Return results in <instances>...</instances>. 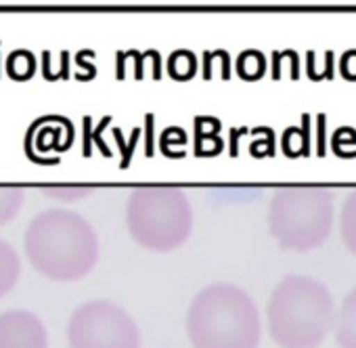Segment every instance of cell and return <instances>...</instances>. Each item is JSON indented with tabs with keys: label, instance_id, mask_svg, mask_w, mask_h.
<instances>
[{
	"label": "cell",
	"instance_id": "cell-9",
	"mask_svg": "<svg viewBox=\"0 0 356 348\" xmlns=\"http://www.w3.org/2000/svg\"><path fill=\"white\" fill-rule=\"evenodd\" d=\"M19 275H22V260L17 250L9 242L0 239V298L7 296L15 287Z\"/></svg>",
	"mask_w": 356,
	"mask_h": 348
},
{
	"label": "cell",
	"instance_id": "cell-12",
	"mask_svg": "<svg viewBox=\"0 0 356 348\" xmlns=\"http://www.w3.org/2000/svg\"><path fill=\"white\" fill-rule=\"evenodd\" d=\"M237 72L243 80H258L266 72V59L260 51H243L237 59Z\"/></svg>",
	"mask_w": 356,
	"mask_h": 348
},
{
	"label": "cell",
	"instance_id": "cell-4",
	"mask_svg": "<svg viewBox=\"0 0 356 348\" xmlns=\"http://www.w3.org/2000/svg\"><path fill=\"white\" fill-rule=\"evenodd\" d=\"M126 225L138 246L170 252L189 239L193 208L189 198L176 187H138L128 198Z\"/></svg>",
	"mask_w": 356,
	"mask_h": 348
},
{
	"label": "cell",
	"instance_id": "cell-13",
	"mask_svg": "<svg viewBox=\"0 0 356 348\" xmlns=\"http://www.w3.org/2000/svg\"><path fill=\"white\" fill-rule=\"evenodd\" d=\"M168 68H170V74L178 80H185V78H191L197 70V59L191 51H176L170 61H168Z\"/></svg>",
	"mask_w": 356,
	"mask_h": 348
},
{
	"label": "cell",
	"instance_id": "cell-10",
	"mask_svg": "<svg viewBox=\"0 0 356 348\" xmlns=\"http://www.w3.org/2000/svg\"><path fill=\"white\" fill-rule=\"evenodd\" d=\"M339 235L343 246L356 256V191H352L339 212Z\"/></svg>",
	"mask_w": 356,
	"mask_h": 348
},
{
	"label": "cell",
	"instance_id": "cell-2",
	"mask_svg": "<svg viewBox=\"0 0 356 348\" xmlns=\"http://www.w3.org/2000/svg\"><path fill=\"white\" fill-rule=\"evenodd\" d=\"M266 321L277 346L318 348L335 325V304L318 279L287 275L268 298Z\"/></svg>",
	"mask_w": 356,
	"mask_h": 348
},
{
	"label": "cell",
	"instance_id": "cell-6",
	"mask_svg": "<svg viewBox=\"0 0 356 348\" xmlns=\"http://www.w3.org/2000/svg\"><path fill=\"white\" fill-rule=\"evenodd\" d=\"M70 348H140L136 321L115 302L80 304L67 323Z\"/></svg>",
	"mask_w": 356,
	"mask_h": 348
},
{
	"label": "cell",
	"instance_id": "cell-11",
	"mask_svg": "<svg viewBox=\"0 0 356 348\" xmlns=\"http://www.w3.org/2000/svg\"><path fill=\"white\" fill-rule=\"evenodd\" d=\"M24 206V189L0 185V227L11 223Z\"/></svg>",
	"mask_w": 356,
	"mask_h": 348
},
{
	"label": "cell",
	"instance_id": "cell-14",
	"mask_svg": "<svg viewBox=\"0 0 356 348\" xmlns=\"http://www.w3.org/2000/svg\"><path fill=\"white\" fill-rule=\"evenodd\" d=\"M34 55L28 53V51H15L9 55L7 59V72L11 74V78L15 80H26L34 74Z\"/></svg>",
	"mask_w": 356,
	"mask_h": 348
},
{
	"label": "cell",
	"instance_id": "cell-1",
	"mask_svg": "<svg viewBox=\"0 0 356 348\" xmlns=\"http://www.w3.org/2000/svg\"><path fill=\"white\" fill-rule=\"evenodd\" d=\"M24 248L30 264L55 281H78L99 260V239L92 225L65 208H51L34 216Z\"/></svg>",
	"mask_w": 356,
	"mask_h": 348
},
{
	"label": "cell",
	"instance_id": "cell-5",
	"mask_svg": "<svg viewBox=\"0 0 356 348\" xmlns=\"http://www.w3.org/2000/svg\"><path fill=\"white\" fill-rule=\"evenodd\" d=\"M268 227L279 246L296 252L314 250L331 233L333 196L323 187H283L270 200Z\"/></svg>",
	"mask_w": 356,
	"mask_h": 348
},
{
	"label": "cell",
	"instance_id": "cell-8",
	"mask_svg": "<svg viewBox=\"0 0 356 348\" xmlns=\"http://www.w3.org/2000/svg\"><path fill=\"white\" fill-rule=\"evenodd\" d=\"M335 340L339 348H356V287L335 308Z\"/></svg>",
	"mask_w": 356,
	"mask_h": 348
},
{
	"label": "cell",
	"instance_id": "cell-7",
	"mask_svg": "<svg viewBox=\"0 0 356 348\" xmlns=\"http://www.w3.org/2000/svg\"><path fill=\"white\" fill-rule=\"evenodd\" d=\"M0 348H49L42 319L19 308L0 313Z\"/></svg>",
	"mask_w": 356,
	"mask_h": 348
},
{
	"label": "cell",
	"instance_id": "cell-15",
	"mask_svg": "<svg viewBox=\"0 0 356 348\" xmlns=\"http://www.w3.org/2000/svg\"><path fill=\"white\" fill-rule=\"evenodd\" d=\"M44 191H47V196H51V198H57V200H70V202H74V200H80V198H86L92 189L90 187H76V185H72V187H67V185H55V187H44Z\"/></svg>",
	"mask_w": 356,
	"mask_h": 348
},
{
	"label": "cell",
	"instance_id": "cell-3",
	"mask_svg": "<svg viewBox=\"0 0 356 348\" xmlns=\"http://www.w3.org/2000/svg\"><path fill=\"white\" fill-rule=\"evenodd\" d=\"M187 333L193 348H258L262 321L245 290L233 283H212L193 298Z\"/></svg>",
	"mask_w": 356,
	"mask_h": 348
}]
</instances>
